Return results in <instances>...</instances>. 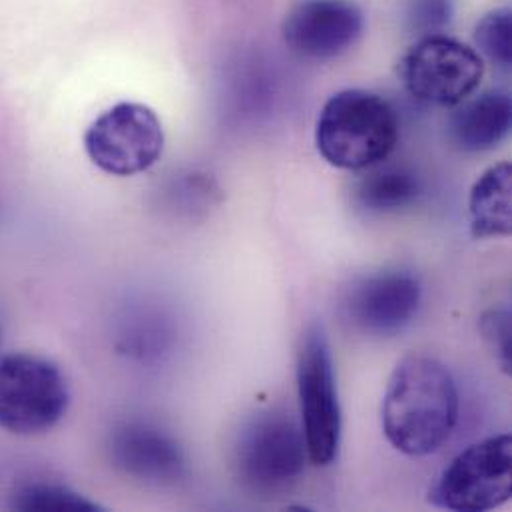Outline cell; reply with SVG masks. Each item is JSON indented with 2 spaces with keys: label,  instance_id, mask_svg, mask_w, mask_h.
Here are the masks:
<instances>
[{
  "label": "cell",
  "instance_id": "30bf717a",
  "mask_svg": "<svg viewBox=\"0 0 512 512\" xmlns=\"http://www.w3.org/2000/svg\"><path fill=\"white\" fill-rule=\"evenodd\" d=\"M423 299L415 273L383 269L357 279L345 297V315L351 325L367 335L389 337L413 323Z\"/></svg>",
  "mask_w": 512,
  "mask_h": 512
},
{
  "label": "cell",
  "instance_id": "5b68a950",
  "mask_svg": "<svg viewBox=\"0 0 512 512\" xmlns=\"http://www.w3.org/2000/svg\"><path fill=\"white\" fill-rule=\"evenodd\" d=\"M70 391L60 367L30 353L0 357V429L40 435L68 411Z\"/></svg>",
  "mask_w": 512,
  "mask_h": 512
},
{
  "label": "cell",
  "instance_id": "9c48e42d",
  "mask_svg": "<svg viewBox=\"0 0 512 512\" xmlns=\"http://www.w3.org/2000/svg\"><path fill=\"white\" fill-rule=\"evenodd\" d=\"M365 32V14L351 0H299L283 18L287 48L305 60L325 62L349 52Z\"/></svg>",
  "mask_w": 512,
  "mask_h": 512
},
{
  "label": "cell",
  "instance_id": "8992f818",
  "mask_svg": "<svg viewBox=\"0 0 512 512\" xmlns=\"http://www.w3.org/2000/svg\"><path fill=\"white\" fill-rule=\"evenodd\" d=\"M485 62L481 54L457 38L427 34L399 62L405 90L429 106L453 108L471 98L481 86Z\"/></svg>",
  "mask_w": 512,
  "mask_h": 512
},
{
  "label": "cell",
  "instance_id": "ac0fdd59",
  "mask_svg": "<svg viewBox=\"0 0 512 512\" xmlns=\"http://www.w3.org/2000/svg\"><path fill=\"white\" fill-rule=\"evenodd\" d=\"M453 16L451 0H413L409 8V22L415 30L435 34L443 30Z\"/></svg>",
  "mask_w": 512,
  "mask_h": 512
},
{
  "label": "cell",
  "instance_id": "9a60e30c",
  "mask_svg": "<svg viewBox=\"0 0 512 512\" xmlns=\"http://www.w3.org/2000/svg\"><path fill=\"white\" fill-rule=\"evenodd\" d=\"M12 507L34 512H98L100 505L88 501L80 493L50 483H32L14 495Z\"/></svg>",
  "mask_w": 512,
  "mask_h": 512
},
{
  "label": "cell",
  "instance_id": "52a82bcc",
  "mask_svg": "<svg viewBox=\"0 0 512 512\" xmlns=\"http://www.w3.org/2000/svg\"><path fill=\"white\" fill-rule=\"evenodd\" d=\"M166 136L158 114L138 102H120L100 114L84 134L90 162L110 176L150 170L164 152Z\"/></svg>",
  "mask_w": 512,
  "mask_h": 512
},
{
  "label": "cell",
  "instance_id": "6da1fadb",
  "mask_svg": "<svg viewBox=\"0 0 512 512\" xmlns=\"http://www.w3.org/2000/svg\"><path fill=\"white\" fill-rule=\"evenodd\" d=\"M459 421V391L451 371L437 359L413 355L389 377L381 407L387 441L407 457L437 453Z\"/></svg>",
  "mask_w": 512,
  "mask_h": 512
},
{
  "label": "cell",
  "instance_id": "5bb4252c",
  "mask_svg": "<svg viewBox=\"0 0 512 512\" xmlns=\"http://www.w3.org/2000/svg\"><path fill=\"white\" fill-rule=\"evenodd\" d=\"M512 168L501 162L489 168L469 196L471 234L477 240L507 238L512 230Z\"/></svg>",
  "mask_w": 512,
  "mask_h": 512
},
{
  "label": "cell",
  "instance_id": "e0dca14e",
  "mask_svg": "<svg viewBox=\"0 0 512 512\" xmlns=\"http://www.w3.org/2000/svg\"><path fill=\"white\" fill-rule=\"evenodd\" d=\"M481 333L495 359L499 361L505 373H511L512 365V335L511 311L507 307L489 309L481 317Z\"/></svg>",
  "mask_w": 512,
  "mask_h": 512
},
{
  "label": "cell",
  "instance_id": "277c9868",
  "mask_svg": "<svg viewBox=\"0 0 512 512\" xmlns=\"http://www.w3.org/2000/svg\"><path fill=\"white\" fill-rule=\"evenodd\" d=\"M297 395L309 463L329 467L339 457L343 417L331 347L321 325H311L301 339Z\"/></svg>",
  "mask_w": 512,
  "mask_h": 512
},
{
  "label": "cell",
  "instance_id": "8fae6325",
  "mask_svg": "<svg viewBox=\"0 0 512 512\" xmlns=\"http://www.w3.org/2000/svg\"><path fill=\"white\" fill-rule=\"evenodd\" d=\"M112 465L148 485H174L186 475V455L180 443L156 425L128 421L108 437Z\"/></svg>",
  "mask_w": 512,
  "mask_h": 512
},
{
  "label": "cell",
  "instance_id": "2e32d148",
  "mask_svg": "<svg viewBox=\"0 0 512 512\" xmlns=\"http://www.w3.org/2000/svg\"><path fill=\"white\" fill-rule=\"evenodd\" d=\"M479 50L503 68L512 64V14L509 8H497L481 18L475 28Z\"/></svg>",
  "mask_w": 512,
  "mask_h": 512
},
{
  "label": "cell",
  "instance_id": "3957f363",
  "mask_svg": "<svg viewBox=\"0 0 512 512\" xmlns=\"http://www.w3.org/2000/svg\"><path fill=\"white\" fill-rule=\"evenodd\" d=\"M307 461L301 423L287 411H259L238 435L236 471L244 487L257 495L289 491L303 477Z\"/></svg>",
  "mask_w": 512,
  "mask_h": 512
},
{
  "label": "cell",
  "instance_id": "7c38bea8",
  "mask_svg": "<svg viewBox=\"0 0 512 512\" xmlns=\"http://www.w3.org/2000/svg\"><path fill=\"white\" fill-rule=\"evenodd\" d=\"M512 98L505 90H487L467 98L449 118V140L465 154L497 148L511 132Z\"/></svg>",
  "mask_w": 512,
  "mask_h": 512
},
{
  "label": "cell",
  "instance_id": "4fadbf2b",
  "mask_svg": "<svg viewBox=\"0 0 512 512\" xmlns=\"http://www.w3.org/2000/svg\"><path fill=\"white\" fill-rule=\"evenodd\" d=\"M353 184V204L369 216H391L413 208L423 196L419 174L405 164H375Z\"/></svg>",
  "mask_w": 512,
  "mask_h": 512
},
{
  "label": "cell",
  "instance_id": "ba28073f",
  "mask_svg": "<svg viewBox=\"0 0 512 512\" xmlns=\"http://www.w3.org/2000/svg\"><path fill=\"white\" fill-rule=\"evenodd\" d=\"M512 497L511 435L483 439L463 453L439 477L431 503L455 512H487Z\"/></svg>",
  "mask_w": 512,
  "mask_h": 512
},
{
  "label": "cell",
  "instance_id": "7a4b0ae2",
  "mask_svg": "<svg viewBox=\"0 0 512 512\" xmlns=\"http://www.w3.org/2000/svg\"><path fill=\"white\" fill-rule=\"evenodd\" d=\"M399 142V116L379 94L347 88L333 94L321 108L315 146L321 158L349 172L385 162Z\"/></svg>",
  "mask_w": 512,
  "mask_h": 512
}]
</instances>
